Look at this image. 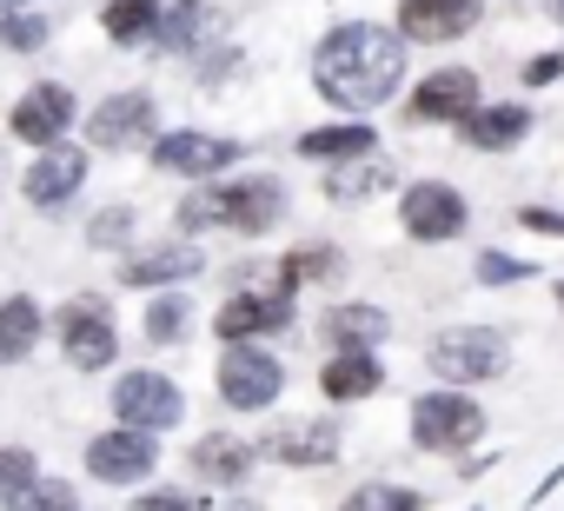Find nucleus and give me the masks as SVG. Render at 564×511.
<instances>
[{
	"instance_id": "nucleus-1",
	"label": "nucleus",
	"mask_w": 564,
	"mask_h": 511,
	"mask_svg": "<svg viewBox=\"0 0 564 511\" xmlns=\"http://www.w3.org/2000/svg\"><path fill=\"white\" fill-rule=\"evenodd\" d=\"M306 80H313V100L339 120H379L386 107H399L405 80H412V47L392 21H372V14H352V21H333L313 54H306Z\"/></svg>"
},
{
	"instance_id": "nucleus-2",
	"label": "nucleus",
	"mask_w": 564,
	"mask_h": 511,
	"mask_svg": "<svg viewBox=\"0 0 564 511\" xmlns=\"http://www.w3.org/2000/svg\"><path fill=\"white\" fill-rule=\"evenodd\" d=\"M47 313H54V352H61L67 372H80V379H113L120 372L127 333H120V306H113L107 286H80Z\"/></svg>"
},
{
	"instance_id": "nucleus-3",
	"label": "nucleus",
	"mask_w": 564,
	"mask_h": 511,
	"mask_svg": "<svg viewBox=\"0 0 564 511\" xmlns=\"http://www.w3.org/2000/svg\"><path fill=\"white\" fill-rule=\"evenodd\" d=\"M518 366V339L491 319H452L425 339V372L432 385H458V392H485L505 385Z\"/></svg>"
},
{
	"instance_id": "nucleus-4",
	"label": "nucleus",
	"mask_w": 564,
	"mask_h": 511,
	"mask_svg": "<svg viewBox=\"0 0 564 511\" xmlns=\"http://www.w3.org/2000/svg\"><path fill=\"white\" fill-rule=\"evenodd\" d=\"M485 438H491V412H485L478 392L425 385V392L405 399V445H412L419 458H445V465H458V458H471Z\"/></svg>"
},
{
	"instance_id": "nucleus-5",
	"label": "nucleus",
	"mask_w": 564,
	"mask_h": 511,
	"mask_svg": "<svg viewBox=\"0 0 564 511\" xmlns=\"http://www.w3.org/2000/svg\"><path fill=\"white\" fill-rule=\"evenodd\" d=\"M213 219H219V239H239V246H259L272 232H286L293 226V186H286V173L239 166V173L213 180Z\"/></svg>"
},
{
	"instance_id": "nucleus-6",
	"label": "nucleus",
	"mask_w": 564,
	"mask_h": 511,
	"mask_svg": "<svg viewBox=\"0 0 564 511\" xmlns=\"http://www.w3.org/2000/svg\"><path fill=\"white\" fill-rule=\"evenodd\" d=\"M286 385H293V366H286V352L265 346V339L213 352V399L232 418H272L279 405H286Z\"/></svg>"
},
{
	"instance_id": "nucleus-7",
	"label": "nucleus",
	"mask_w": 564,
	"mask_h": 511,
	"mask_svg": "<svg viewBox=\"0 0 564 511\" xmlns=\"http://www.w3.org/2000/svg\"><path fill=\"white\" fill-rule=\"evenodd\" d=\"M160 133H166V107H160L153 87H113L80 113V140H87L94 160L100 153L107 160H140Z\"/></svg>"
},
{
	"instance_id": "nucleus-8",
	"label": "nucleus",
	"mask_w": 564,
	"mask_h": 511,
	"mask_svg": "<svg viewBox=\"0 0 564 511\" xmlns=\"http://www.w3.org/2000/svg\"><path fill=\"white\" fill-rule=\"evenodd\" d=\"M252 445H259V465H272V471H333L346 458V418L326 405L319 412H272L252 432Z\"/></svg>"
},
{
	"instance_id": "nucleus-9",
	"label": "nucleus",
	"mask_w": 564,
	"mask_h": 511,
	"mask_svg": "<svg viewBox=\"0 0 564 511\" xmlns=\"http://www.w3.org/2000/svg\"><path fill=\"white\" fill-rule=\"evenodd\" d=\"M246 140L239 133H219V127H166L140 160H147V173H160V180H173V186H213V180H226V173H239L246 166Z\"/></svg>"
},
{
	"instance_id": "nucleus-10",
	"label": "nucleus",
	"mask_w": 564,
	"mask_h": 511,
	"mask_svg": "<svg viewBox=\"0 0 564 511\" xmlns=\"http://www.w3.org/2000/svg\"><path fill=\"white\" fill-rule=\"evenodd\" d=\"M392 219H399V232L412 246L438 252V246L471 239V193L458 180H445V173H419V180H405L392 193Z\"/></svg>"
},
{
	"instance_id": "nucleus-11",
	"label": "nucleus",
	"mask_w": 564,
	"mask_h": 511,
	"mask_svg": "<svg viewBox=\"0 0 564 511\" xmlns=\"http://www.w3.org/2000/svg\"><path fill=\"white\" fill-rule=\"evenodd\" d=\"M206 267H213V252L199 246V239H186V232H140L120 260H113V293H173V286H199L206 280Z\"/></svg>"
},
{
	"instance_id": "nucleus-12",
	"label": "nucleus",
	"mask_w": 564,
	"mask_h": 511,
	"mask_svg": "<svg viewBox=\"0 0 564 511\" xmlns=\"http://www.w3.org/2000/svg\"><path fill=\"white\" fill-rule=\"evenodd\" d=\"M107 418L113 425H140L153 438H173L193 418V399H186V385L166 366H120L107 379Z\"/></svg>"
},
{
	"instance_id": "nucleus-13",
	"label": "nucleus",
	"mask_w": 564,
	"mask_h": 511,
	"mask_svg": "<svg viewBox=\"0 0 564 511\" xmlns=\"http://www.w3.org/2000/svg\"><path fill=\"white\" fill-rule=\"evenodd\" d=\"M206 333H213V346H246V339L279 346V339H293V333H300V300H293V293H279L272 280H259V286H232V293H219V300L206 306Z\"/></svg>"
},
{
	"instance_id": "nucleus-14",
	"label": "nucleus",
	"mask_w": 564,
	"mask_h": 511,
	"mask_svg": "<svg viewBox=\"0 0 564 511\" xmlns=\"http://www.w3.org/2000/svg\"><path fill=\"white\" fill-rule=\"evenodd\" d=\"M478 100H485V74L471 61H438V67H425V74L405 80V94H399L392 113H399L405 133H432V127L452 133Z\"/></svg>"
},
{
	"instance_id": "nucleus-15",
	"label": "nucleus",
	"mask_w": 564,
	"mask_h": 511,
	"mask_svg": "<svg viewBox=\"0 0 564 511\" xmlns=\"http://www.w3.org/2000/svg\"><path fill=\"white\" fill-rule=\"evenodd\" d=\"M160 465H166V438H153L140 425H113L107 418L100 432L80 438V478L100 485V491H140V485L160 478Z\"/></svg>"
},
{
	"instance_id": "nucleus-16",
	"label": "nucleus",
	"mask_w": 564,
	"mask_h": 511,
	"mask_svg": "<svg viewBox=\"0 0 564 511\" xmlns=\"http://www.w3.org/2000/svg\"><path fill=\"white\" fill-rule=\"evenodd\" d=\"M80 113H87V100L74 94V80L41 74V80H28V87L8 100V140L28 146V153L61 146V140H80Z\"/></svg>"
},
{
	"instance_id": "nucleus-17",
	"label": "nucleus",
	"mask_w": 564,
	"mask_h": 511,
	"mask_svg": "<svg viewBox=\"0 0 564 511\" xmlns=\"http://www.w3.org/2000/svg\"><path fill=\"white\" fill-rule=\"evenodd\" d=\"M87 180H94V153H87V140H61V146L28 153V166H21L14 186H21L28 213L61 219V213H74V206L87 199Z\"/></svg>"
},
{
	"instance_id": "nucleus-18",
	"label": "nucleus",
	"mask_w": 564,
	"mask_h": 511,
	"mask_svg": "<svg viewBox=\"0 0 564 511\" xmlns=\"http://www.w3.org/2000/svg\"><path fill=\"white\" fill-rule=\"evenodd\" d=\"M180 471H186V485H199V491H213V498H232V491L252 485L259 445H252V432H239V425H206V432L186 438Z\"/></svg>"
},
{
	"instance_id": "nucleus-19",
	"label": "nucleus",
	"mask_w": 564,
	"mask_h": 511,
	"mask_svg": "<svg viewBox=\"0 0 564 511\" xmlns=\"http://www.w3.org/2000/svg\"><path fill=\"white\" fill-rule=\"evenodd\" d=\"M491 0H392V28L405 34V47H458L485 28Z\"/></svg>"
},
{
	"instance_id": "nucleus-20",
	"label": "nucleus",
	"mask_w": 564,
	"mask_h": 511,
	"mask_svg": "<svg viewBox=\"0 0 564 511\" xmlns=\"http://www.w3.org/2000/svg\"><path fill=\"white\" fill-rule=\"evenodd\" d=\"M538 133V107L518 94V100H478L458 127H452V140L465 146V153H478V160H505V153H518L524 140Z\"/></svg>"
},
{
	"instance_id": "nucleus-21",
	"label": "nucleus",
	"mask_w": 564,
	"mask_h": 511,
	"mask_svg": "<svg viewBox=\"0 0 564 511\" xmlns=\"http://www.w3.org/2000/svg\"><path fill=\"white\" fill-rule=\"evenodd\" d=\"M392 333H399L392 306L359 300V293H352V300H326V306L313 313V339H319L326 352H386Z\"/></svg>"
},
{
	"instance_id": "nucleus-22",
	"label": "nucleus",
	"mask_w": 564,
	"mask_h": 511,
	"mask_svg": "<svg viewBox=\"0 0 564 511\" xmlns=\"http://www.w3.org/2000/svg\"><path fill=\"white\" fill-rule=\"evenodd\" d=\"M386 385H392L386 352H326L313 366V392H319L326 412H359V405L386 399Z\"/></svg>"
},
{
	"instance_id": "nucleus-23",
	"label": "nucleus",
	"mask_w": 564,
	"mask_h": 511,
	"mask_svg": "<svg viewBox=\"0 0 564 511\" xmlns=\"http://www.w3.org/2000/svg\"><path fill=\"white\" fill-rule=\"evenodd\" d=\"M366 153H386V127L379 120H339V113H326V120H313V127L293 133V160L313 166V173L366 160Z\"/></svg>"
},
{
	"instance_id": "nucleus-24",
	"label": "nucleus",
	"mask_w": 564,
	"mask_h": 511,
	"mask_svg": "<svg viewBox=\"0 0 564 511\" xmlns=\"http://www.w3.org/2000/svg\"><path fill=\"white\" fill-rule=\"evenodd\" d=\"M346 267H352V252L339 246V239H293L286 252H272V286L279 293H293V300H306V293H319V286H339L346 280Z\"/></svg>"
},
{
	"instance_id": "nucleus-25",
	"label": "nucleus",
	"mask_w": 564,
	"mask_h": 511,
	"mask_svg": "<svg viewBox=\"0 0 564 511\" xmlns=\"http://www.w3.org/2000/svg\"><path fill=\"white\" fill-rule=\"evenodd\" d=\"M399 186H405V173H399L392 153H366V160H346V166H326L319 173V199L333 213H359L372 199H392Z\"/></svg>"
},
{
	"instance_id": "nucleus-26",
	"label": "nucleus",
	"mask_w": 564,
	"mask_h": 511,
	"mask_svg": "<svg viewBox=\"0 0 564 511\" xmlns=\"http://www.w3.org/2000/svg\"><path fill=\"white\" fill-rule=\"evenodd\" d=\"M206 333V306L193 300V286H173V293H147L140 300V346L147 352H180Z\"/></svg>"
},
{
	"instance_id": "nucleus-27",
	"label": "nucleus",
	"mask_w": 564,
	"mask_h": 511,
	"mask_svg": "<svg viewBox=\"0 0 564 511\" xmlns=\"http://www.w3.org/2000/svg\"><path fill=\"white\" fill-rule=\"evenodd\" d=\"M47 339H54V313L41 293H28V286L0 293V372H21Z\"/></svg>"
},
{
	"instance_id": "nucleus-28",
	"label": "nucleus",
	"mask_w": 564,
	"mask_h": 511,
	"mask_svg": "<svg viewBox=\"0 0 564 511\" xmlns=\"http://www.w3.org/2000/svg\"><path fill=\"white\" fill-rule=\"evenodd\" d=\"M160 21H166V0H100L94 8V28L113 54H153Z\"/></svg>"
},
{
	"instance_id": "nucleus-29",
	"label": "nucleus",
	"mask_w": 564,
	"mask_h": 511,
	"mask_svg": "<svg viewBox=\"0 0 564 511\" xmlns=\"http://www.w3.org/2000/svg\"><path fill=\"white\" fill-rule=\"evenodd\" d=\"M226 21L213 14V0H166V21L153 41V61H193L206 41H219Z\"/></svg>"
},
{
	"instance_id": "nucleus-30",
	"label": "nucleus",
	"mask_w": 564,
	"mask_h": 511,
	"mask_svg": "<svg viewBox=\"0 0 564 511\" xmlns=\"http://www.w3.org/2000/svg\"><path fill=\"white\" fill-rule=\"evenodd\" d=\"M80 239H87V252H107V260H120V252L140 239V199H107V206H94L87 213V226H80Z\"/></svg>"
},
{
	"instance_id": "nucleus-31",
	"label": "nucleus",
	"mask_w": 564,
	"mask_h": 511,
	"mask_svg": "<svg viewBox=\"0 0 564 511\" xmlns=\"http://www.w3.org/2000/svg\"><path fill=\"white\" fill-rule=\"evenodd\" d=\"M339 511H432V491H425V485H405V478L372 471V478H359V485L339 498Z\"/></svg>"
},
{
	"instance_id": "nucleus-32",
	"label": "nucleus",
	"mask_w": 564,
	"mask_h": 511,
	"mask_svg": "<svg viewBox=\"0 0 564 511\" xmlns=\"http://www.w3.org/2000/svg\"><path fill=\"white\" fill-rule=\"evenodd\" d=\"M531 280H544V267L524 260V252H505V246H478V252H471V286H485V293L531 286Z\"/></svg>"
},
{
	"instance_id": "nucleus-33",
	"label": "nucleus",
	"mask_w": 564,
	"mask_h": 511,
	"mask_svg": "<svg viewBox=\"0 0 564 511\" xmlns=\"http://www.w3.org/2000/svg\"><path fill=\"white\" fill-rule=\"evenodd\" d=\"M54 47V14L47 8H14V14H0V54H47Z\"/></svg>"
},
{
	"instance_id": "nucleus-34",
	"label": "nucleus",
	"mask_w": 564,
	"mask_h": 511,
	"mask_svg": "<svg viewBox=\"0 0 564 511\" xmlns=\"http://www.w3.org/2000/svg\"><path fill=\"white\" fill-rule=\"evenodd\" d=\"M239 67H246V47H232L226 34H219V41H206V47L186 61V74H193V87H199V94H226Z\"/></svg>"
},
{
	"instance_id": "nucleus-35",
	"label": "nucleus",
	"mask_w": 564,
	"mask_h": 511,
	"mask_svg": "<svg viewBox=\"0 0 564 511\" xmlns=\"http://www.w3.org/2000/svg\"><path fill=\"white\" fill-rule=\"evenodd\" d=\"M219 498L213 491H199V485H166V478H153V485H140V491H127V511H213Z\"/></svg>"
},
{
	"instance_id": "nucleus-36",
	"label": "nucleus",
	"mask_w": 564,
	"mask_h": 511,
	"mask_svg": "<svg viewBox=\"0 0 564 511\" xmlns=\"http://www.w3.org/2000/svg\"><path fill=\"white\" fill-rule=\"evenodd\" d=\"M8 511H87V504H80V485H74V478L41 471L28 491H14V498H8Z\"/></svg>"
},
{
	"instance_id": "nucleus-37",
	"label": "nucleus",
	"mask_w": 564,
	"mask_h": 511,
	"mask_svg": "<svg viewBox=\"0 0 564 511\" xmlns=\"http://www.w3.org/2000/svg\"><path fill=\"white\" fill-rule=\"evenodd\" d=\"M41 471H47V465H41V452H34V445H21V438H14V445H0V511H8V498H14V491H28Z\"/></svg>"
},
{
	"instance_id": "nucleus-38",
	"label": "nucleus",
	"mask_w": 564,
	"mask_h": 511,
	"mask_svg": "<svg viewBox=\"0 0 564 511\" xmlns=\"http://www.w3.org/2000/svg\"><path fill=\"white\" fill-rule=\"evenodd\" d=\"M551 87H564V47L524 54V61H518V94L531 100V94H551Z\"/></svg>"
},
{
	"instance_id": "nucleus-39",
	"label": "nucleus",
	"mask_w": 564,
	"mask_h": 511,
	"mask_svg": "<svg viewBox=\"0 0 564 511\" xmlns=\"http://www.w3.org/2000/svg\"><path fill=\"white\" fill-rule=\"evenodd\" d=\"M511 226H518V232H531V239H564V206L524 199V206H511Z\"/></svg>"
},
{
	"instance_id": "nucleus-40",
	"label": "nucleus",
	"mask_w": 564,
	"mask_h": 511,
	"mask_svg": "<svg viewBox=\"0 0 564 511\" xmlns=\"http://www.w3.org/2000/svg\"><path fill=\"white\" fill-rule=\"evenodd\" d=\"M485 471H491V452H485V445H478L471 458H458V478H465V485H478Z\"/></svg>"
},
{
	"instance_id": "nucleus-41",
	"label": "nucleus",
	"mask_w": 564,
	"mask_h": 511,
	"mask_svg": "<svg viewBox=\"0 0 564 511\" xmlns=\"http://www.w3.org/2000/svg\"><path fill=\"white\" fill-rule=\"evenodd\" d=\"M213 511H265V498H252V491H232V498H219Z\"/></svg>"
},
{
	"instance_id": "nucleus-42",
	"label": "nucleus",
	"mask_w": 564,
	"mask_h": 511,
	"mask_svg": "<svg viewBox=\"0 0 564 511\" xmlns=\"http://www.w3.org/2000/svg\"><path fill=\"white\" fill-rule=\"evenodd\" d=\"M557 485H564V465H551V471H544V478H538V491H531V504H544V498H551V491H557Z\"/></svg>"
},
{
	"instance_id": "nucleus-43",
	"label": "nucleus",
	"mask_w": 564,
	"mask_h": 511,
	"mask_svg": "<svg viewBox=\"0 0 564 511\" xmlns=\"http://www.w3.org/2000/svg\"><path fill=\"white\" fill-rule=\"evenodd\" d=\"M14 8H41V0H0V14H14Z\"/></svg>"
},
{
	"instance_id": "nucleus-44",
	"label": "nucleus",
	"mask_w": 564,
	"mask_h": 511,
	"mask_svg": "<svg viewBox=\"0 0 564 511\" xmlns=\"http://www.w3.org/2000/svg\"><path fill=\"white\" fill-rule=\"evenodd\" d=\"M551 300H557V313H564V280H557V286H551Z\"/></svg>"
}]
</instances>
